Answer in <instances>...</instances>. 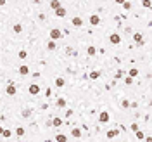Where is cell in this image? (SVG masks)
I'll use <instances>...</instances> for the list:
<instances>
[{
    "label": "cell",
    "mask_w": 152,
    "mask_h": 142,
    "mask_svg": "<svg viewBox=\"0 0 152 142\" xmlns=\"http://www.w3.org/2000/svg\"><path fill=\"white\" fill-rule=\"evenodd\" d=\"M48 35H50V40H54V42H55V40H59V38H62V31H61V29H57V28H52Z\"/></svg>",
    "instance_id": "cell-1"
},
{
    "label": "cell",
    "mask_w": 152,
    "mask_h": 142,
    "mask_svg": "<svg viewBox=\"0 0 152 142\" xmlns=\"http://www.w3.org/2000/svg\"><path fill=\"white\" fill-rule=\"evenodd\" d=\"M16 92H18V88L14 85V81H9V85H7V88H5V94L12 97V95H16Z\"/></svg>",
    "instance_id": "cell-2"
},
{
    "label": "cell",
    "mask_w": 152,
    "mask_h": 142,
    "mask_svg": "<svg viewBox=\"0 0 152 142\" xmlns=\"http://www.w3.org/2000/svg\"><path fill=\"white\" fill-rule=\"evenodd\" d=\"M71 24H73L74 28H81V26H83V19H81L80 16H76V17H73V19H71Z\"/></svg>",
    "instance_id": "cell-3"
},
{
    "label": "cell",
    "mask_w": 152,
    "mask_h": 142,
    "mask_svg": "<svg viewBox=\"0 0 152 142\" xmlns=\"http://www.w3.org/2000/svg\"><path fill=\"white\" fill-rule=\"evenodd\" d=\"M109 42H111L112 45H117V43H121V36L117 33H112L111 36H109Z\"/></svg>",
    "instance_id": "cell-4"
},
{
    "label": "cell",
    "mask_w": 152,
    "mask_h": 142,
    "mask_svg": "<svg viewBox=\"0 0 152 142\" xmlns=\"http://www.w3.org/2000/svg\"><path fill=\"white\" fill-rule=\"evenodd\" d=\"M109 119H111V116H109L107 111H102V113L99 114V121H100V123H107Z\"/></svg>",
    "instance_id": "cell-5"
},
{
    "label": "cell",
    "mask_w": 152,
    "mask_h": 142,
    "mask_svg": "<svg viewBox=\"0 0 152 142\" xmlns=\"http://www.w3.org/2000/svg\"><path fill=\"white\" fill-rule=\"evenodd\" d=\"M28 90H29V94H31V95H38V94H40V87L36 85V83H31Z\"/></svg>",
    "instance_id": "cell-6"
},
{
    "label": "cell",
    "mask_w": 152,
    "mask_h": 142,
    "mask_svg": "<svg viewBox=\"0 0 152 142\" xmlns=\"http://www.w3.org/2000/svg\"><path fill=\"white\" fill-rule=\"evenodd\" d=\"M119 135V130L117 128H111V130H107V133H105V137L107 139H114V137Z\"/></svg>",
    "instance_id": "cell-7"
},
{
    "label": "cell",
    "mask_w": 152,
    "mask_h": 142,
    "mask_svg": "<svg viewBox=\"0 0 152 142\" xmlns=\"http://www.w3.org/2000/svg\"><path fill=\"white\" fill-rule=\"evenodd\" d=\"M88 21H90V24H92V26H97V24L100 23V17L97 16V14H92V16H90V19H88Z\"/></svg>",
    "instance_id": "cell-8"
},
{
    "label": "cell",
    "mask_w": 152,
    "mask_h": 142,
    "mask_svg": "<svg viewBox=\"0 0 152 142\" xmlns=\"http://www.w3.org/2000/svg\"><path fill=\"white\" fill-rule=\"evenodd\" d=\"M19 74H23V76L29 74V66H28V64H23V66H19Z\"/></svg>",
    "instance_id": "cell-9"
},
{
    "label": "cell",
    "mask_w": 152,
    "mask_h": 142,
    "mask_svg": "<svg viewBox=\"0 0 152 142\" xmlns=\"http://www.w3.org/2000/svg\"><path fill=\"white\" fill-rule=\"evenodd\" d=\"M66 14H67V11H66L64 7H59V9H55V16H57V17H66Z\"/></svg>",
    "instance_id": "cell-10"
},
{
    "label": "cell",
    "mask_w": 152,
    "mask_h": 142,
    "mask_svg": "<svg viewBox=\"0 0 152 142\" xmlns=\"http://www.w3.org/2000/svg\"><path fill=\"white\" fill-rule=\"evenodd\" d=\"M133 40H135V43H143V38H142V33H133Z\"/></svg>",
    "instance_id": "cell-11"
},
{
    "label": "cell",
    "mask_w": 152,
    "mask_h": 142,
    "mask_svg": "<svg viewBox=\"0 0 152 142\" xmlns=\"http://www.w3.org/2000/svg\"><path fill=\"white\" fill-rule=\"evenodd\" d=\"M71 135L74 137V139H80V137H81V130H80V128H73V130H71Z\"/></svg>",
    "instance_id": "cell-12"
},
{
    "label": "cell",
    "mask_w": 152,
    "mask_h": 142,
    "mask_svg": "<svg viewBox=\"0 0 152 142\" xmlns=\"http://www.w3.org/2000/svg\"><path fill=\"white\" fill-rule=\"evenodd\" d=\"M50 7H52L54 11L59 9V7H62V5H61V0H50Z\"/></svg>",
    "instance_id": "cell-13"
},
{
    "label": "cell",
    "mask_w": 152,
    "mask_h": 142,
    "mask_svg": "<svg viewBox=\"0 0 152 142\" xmlns=\"http://www.w3.org/2000/svg\"><path fill=\"white\" fill-rule=\"evenodd\" d=\"M88 78L90 80H99L100 78V71H92V73L88 74Z\"/></svg>",
    "instance_id": "cell-14"
},
{
    "label": "cell",
    "mask_w": 152,
    "mask_h": 142,
    "mask_svg": "<svg viewBox=\"0 0 152 142\" xmlns=\"http://www.w3.org/2000/svg\"><path fill=\"white\" fill-rule=\"evenodd\" d=\"M2 137H4V139H11V137H12V130H9V128H4V132H2Z\"/></svg>",
    "instance_id": "cell-15"
},
{
    "label": "cell",
    "mask_w": 152,
    "mask_h": 142,
    "mask_svg": "<svg viewBox=\"0 0 152 142\" xmlns=\"http://www.w3.org/2000/svg\"><path fill=\"white\" fill-rule=\"evenodd\" d=\"M55 140L57 142H67V137H66L64 133H57V135H55Z\"/></svg>",
    "instance_id": "cell-16"
},
{
    "label": "cell",
    "mask_w": 152,
    "mask_h": 142,
    "mask_svg": "<svg viewBox=\"0 0 152 142\" xmlns=\"http://www.w3.org/2000/svg\"><path fill=\"white\" fill-rule=\"evenodd\" d=\"M12 29H14V33H21V31H23V24H21V23H16L14 26H12Z\"/></svg>",
    "instance_id": "cell-17"
},
{
    "label": "cell",
    "mask_w": 152,
    "mask_h": 142,
    "mask_svg": "<svg viewBox=\"0 0 152 142\" xmlns=\"http://www.w3.org/2000/svg\"><path fill=\"white\" fill-rule=\"evenodd\" d=\"M64 85H66V80L64 78H55V87L61 88V87H64Z\"/></svg>",
    "instance_id": "cell-18"
},
{
    "label": "cell",
    "mask_w": 152,
    "mask_h": 142,
    "mask_svg": "<svg viewBox=\"0 0 152 142\" xmlns=\"http://www.w3.org/2000/svg\"><path fill=\"white\" fill-rule=\"evenodd\" d=\"M57 108H66V99L64 97H59L57 99Z\"/></svg>",
    "instance_id": "cell-19"
},
{
    "label": "cell",
    "mask_w": 152,
    "mask_h": 142,
    "mask_svg": "<svg viewBox=\"0 0 152 142\" xmlns=\"http://www.w3.org/2000/svg\"><path fill=\"white\" fill-rule=\"evenodd\" d=\"M87 54H88V56H95V54H97V49H95L94 45H90L87 49Z\"/></svg>",
    "instance_id": "cell-20"
},
{
    "label": "cell",
    "mask_w": 152,
    "mask_h": 142,
    "mask_svg": "<svg viewBox=\"0 0 152 142\" xmlns=\"http://www.w3.org/2000/svg\"><path fill=\"white\" fill-rule=\"evenodd\" d=\"M135 137H137L138 140H142V139H145V133H143L142 130H137V132H135Z\"/></svg>",
    "instance_id": "cell-21"
},
{
    "label": "cell",
    "mask_w": 152,
    "mask_h": 142,
    "mask_svg": "<svg viewBox=\"0 0 152 142\" xmlns=\"http://www.w3.org/2000/svg\"><path fill=\"white\" fill-rule=\"evenodd\" d=\"M55 47H57V45H55V42H54V40H50V42L47 43V49H48V50H55Z\"/></svg>",
    "instance_id": "cell-22"
},
{
    "label": "cell",
    "mask_w": 152,
    "mask_h": 142,
    "mask_svg": "<svg viewBox=\"0 0 152 142\" xmlns=\"http://www.w3.org/2000/svg\"><path fill=\"white\" fill-rule=\"evenodd\" d=\"M52 125L54 126H61V125H62V119H61V118H54L52 119Z\"/></svg>",
    "instance_id": "cell-23"
},
{
    "label": "cell",
    "mask_w": 152,
    "mask_h": 142,
    "mask_svg": "<svg viewBox=\"0 0 152 142\" xmlns=\"http://www.w3.org/2000/svg\"><path fill=\"white\" fill-rule=\"evenodd\" d=\"M28 116H31V109H29V108H24L23 109V118H28Z\"/></svg>",
    "instance_id": "cell-24"
},
{
    "label": "cell",
    "mask_w": 152,
    "mask_h": 142,
    "mask_svg": "<svg viewBox=\"0 0 152 142\" xmlns=\"http://www.w3.org/2000/svg\"><path fill=\"white\" fill-rule=\"evenodd\" d=\"M16 135H18V137H23L24 135V128H23V126H18V128H16Z\"/></svg>",
    "instance_id": "cell-25"
},
{
    "label": "cell",
    "mask_w": 152,
    "mask_h": 142,
    "mask_svg": "<svg viewBox=\"0 0 152 142\" xmlns=\"http://www.w3.org/2000/svg\"><path fill=\"white\" fill-rule=\"evenodd\" d=\"M18 57H19V59H26V57H28V52H26V50H19Z\"/></svg>",
    "instance_id": "cell-26"
},
{
    "label": "cell",
    "mask_w": 152,
    "mask_h": 142,
    "mask_svg": "<svg viewBox=\"0 0 152 142\" xmlns=\"http://www.w3.org/2000/svg\"><path fill=\"white\" fill-rule=\"evenodd\" d=\"M137 74H138V69H137V68H131V69H130V76H131V78L137 76Z\"/></svg>",
    "instance_id": "cell-27"
},
{
    "label": "cell",
    "mask_w": 152,
    "mask_h": 142,
    "mask_svg": "<svg viewBox=\"0 0 152 142\" xmlns=\"http://www.w3.org/2000/svg\"><path fill=\"white\" fill-rule=\"evenodd\" d=\"M67 54H69V56H74V57L78 56V52H76L74 49H71V47H67Z\"/></svg>",
    "instance_id": "cell-28"
},
{
    "label": "cell",
    "mask_w": 152,
    "mask_h": 142,
    "mask_svg": "<svg viewBox=\"0 0 152 142\" xmlns=\"http://www.w3.org/2000/svg\"><path fill=\"white\" fill-rule=\"evenodd\" d=\"M123 9H126V11H130V9H131V2H128V0H126V2H124V4H123Z\"/></svg>",
    "instance_id": "cell-29"
},
{
    "label": "cell",
    "mask_w": 152,
    "mask_h": 142,
    "mask_svg": "<svg viewBox=\"0 0 152 142\" xmlns=\"http://www.w3.org/2000/svg\"><path fill=\"white\" fill-rule=\"evenodd\" d=\"M121 106H123V108H130V101L128 99H123V101H121Z\"/></svg>",
    "instance_id": "cell-30"
},
{
    "label": "cell",
    "mask_w": 152,
    "mask_h": 142,
    "mask_svg": "<svg viewBox=\"0 0 152 142\" xmlns=\"http://www.w3.org/2000/svg\"><path fill=\"white\" fill-rule=\"evenodd\" d=\"M142 4H143L145 9H149V7H150V0H142Z\"/></svg>",
    "instance_id": "cell-31"
},
{
    "label": "cell",
    "mask_w": 152,
    "mask_h": 142,
    "mask_svg": "<svg viewBox=\"0 0 152 142\" xmlns=\"http://www.w3.org/2000/svg\"><path fill=\"white\" fill-rule=\"evenodd\" d=\"M124 81H126V85H131V83H133V78H131V76H126Z\"/></svg>",
    "instance_id": "cell-32"
},
{
    "label": "cell",
    "mask_w": 152,
    "mask_h": 142,
    "mask_svg": "<svg viewBox=\"0 0 152 142\" xmlns=\"http://www.w3.org/2000/svg\"><path fill=\"white\" fill-rule=\"evenodd\" d=\"M131 130L137 132V130H138V125H137V123H131Z\"/></svg>",
    "instance_id": "cell-33"
},
{
    "label": "cell",
    "mask_w": 152,
    "mask_h": 142,
    "mask_svg": "<svg viewBox=\"0 0 152 142\" xmlns=\"http://www.w3.org/2000/svg\"><path fill=\"white\" fill-rule=\"evenodd\" d=\"M52 95V90H50V88H47V90H45V97H50Z\"/></svg>",
    "instance_id": "cell-34"
},
{
    "label": "cell",
    "mask_w": 152,
    "mask_h": 142,
    "mask_svg": "<svg viewBox=\"0 0 152 142\" xmlns=\"http://www.w3.org/2000/svg\"><path fill=\"white\" fill-rule=\"evenodd\" d=\"M71 114H73V111H71V109H67V111H66V118H69Z\"/></svg>",
    "instance_id": "cell-35"
},
{
    "label": "cell",
    "mask_w": 152,
    "mask_h": 142,
    "mask_svg": "<svg viewBox=\"0 0 152 142\" xmlns=\"http://www.w3.org/2000/svg\"><path fill=\"white\" fill-rule=\"evenodd\" d=\"M114 2H116V4H121V5H123V4L126 2V0H114Z\"/></svg>",
    "instance_id": "cell-36"
},
{
    "label": "cell",
    "mask_w": 152,
    "mask_h": 142,
    "mask_svg": "<svg viewBox=\"0 0 152 142\" xmlns=\"http://www.w3.org/2000/svg\"><path fill=\"white\" fill-rule=\"evenodd\" d=\"M0 5H5V0H0Z\"/></svg>",
    "instance_id": "cell-37"
},
{
    "label": "cell",
    "mask_w": 152,
    "mask_h": 142,
    "mask_svg": "<svg viewBox=\"0 0 152 142\" xmlns=\"http://www.w3.org/2000/svg\"><path fill=\"white\" fill-rule=\"evenodd\" d=\"M2 132H4V128H2V126H0V135H2Z\"/></svg>",
    "instance_id": "cell-38"
},
{
    "label": "cell",
    "mask_w": 152,
    "mask_h": 142,
    "mask_svg": "<svg viewBox=\"0 0 152 142\" xmlns=\"http://www.w3.org/2000/svg\"><path fill=\"white\" fill-rule=\"evenodd\" d=\"M0 23H2V19H0Z\"/></svg>",
    "instance_id": "cell-39"
}]
</instances>
